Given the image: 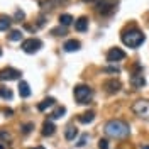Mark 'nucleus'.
<instances>
[{
  "label": "nucleus",
  "mask_w": 149,
  "mask_h": 149,
  "mask_svg": "<svg viewBox=\"0 0 149 149\" xmlns=\"http://www.w3.org/2000/svg\"><path fill=\"white\" fill-rule=\"evenodd\" d=\"M105 134L113 139H124L130 134L129 124H125L124 120H109L105 124Z\"/></svg>",
  "instance_id": "1"
},
{
  "label": "nucleus",
  "mask_w": 149,
  "mask_h": 149,
  "mask_svg": "<svg viewBox=\"0 0 149 149\" xmlns=\"http://www.w3.org/2000/svg\"><path fill=\"white\" fill-rule=\"evenodd\" d=\"M120 39L125 46L136 49V47H139L141 44L146 41V36H144L142 31H139L137 27H129V29H124V31H122Z\"/></svg>",
  "instance_id": "2"
},
{
  "label": "nucleus",
  "mask_w": 149,
  "mask_h": 149,
  "mask_svg": "<svg viewBox=\"0 0 149 149\" xmlns=\"http://www.w3.org/2000/svg\"><path fill=\"white\" fill-rule=\"evenodd\" d=\"M92 97H93V90L88 85H78V86H74V98H76L78 103L86 105L92 100Z\"/></svg>",
  "instance_id": "3"
},
{
  "label": "nucleus",
  "mask_w": 149,
  "mask_h": 149,
  "mask_svg": "<svg viewBox=\"0 0 149 149\" xmlns=\"http://www.w3.org/2000/svg\"><path fill=\"white\" fill-rule=\"evenodd\" d=\"M132 112L141 117V119H144V120H149V100L146 98H141L137 102H134L132 105Z\"/></svg>",
  "instance_id": "4"
},
{
  "label": "nucleus",
  "mask_w": 149,
  "mask_h": 149,
  "mask_svg": "<svg viewBox=\"0 0 149 149\" xmlns=\"http://www.w3.org/2000/svg\"><path fill=\"white\" fill-rule=\"evenodd\" d=\"M117 9V0H98L97 2V12L102 15H110Z\"/></svg>",
  "instance_id": "5"
},
{
  "label": "nucleus",
  "mask_w": 149,
  "mask_h": 149,
  "mask_svg": "<svg viewBox=\"0 0 149 149\" xmlns=\"http://www.w3.org/2000/svg\"><path fill=\"white\" fill-rule=\"evenodd\" d=\"M22 51L24 53H29V54H32V53H37L41 47H42V42L39 41V39H34V37H31V39H26L24 42H22Z\"/></svg>",
  "instance_id": "6"
},
{
  "label": "nucleus",
  "mask_w": 149,
  "mask_h": 149,
  "mask_svg": "<svg viewBox=\"0 0 149 149\" xmlns=\"http://www.w3.org/2000/svg\"><path fill=\"white\" fill-rule=\"evenodd\" d=\"M19 78H20V71L15 68L0 70V81H12V80H19Z\"/></svg>",
  "instance_id": "7"
},
{
  "label": "nucleus",
  "mask_w": 149,
  "mask_h": 149,
  "mask_svg": "<svg viewBox=\"0 0 149 149\" xmlns=\"http://www.w3.org/2000/svg\"><path fill=\"white\" fill-rule=\"evenodd\" d=\"M125 58V53L122 51L120 47H112L110 51L107 53V61L109 63H115V61H122Z\"/></svg>",
  "instance_id": "8"
},
{
  "label": "nucleus",
  "mask_w": 149,
  "mask_h": 149,
  "mask_svg": "<svg viewBox=\"0 0 149 149\" xmlns=\"http://www.w3.org/2000/svg\"><path fill=\"white\" fill-rule=\"evenodd\" d=\"M130 85H132L134 88H142V86L146 85V78H144L142 71L132 73V76H130Z\"/></svg>",
  "instance_id": "9"
},
{
  "label": "nucleus",
  "mask_w": 149,
  "mask_h": 149,
  "mask_svg": "<svg viewBox=\"0 0 149 149\" xmlns=\"http://www.w3.org/2000/svg\"><path fill=\"white\" fill-rule=\"evenodd\" d=\"M120 81L119 80H107L105 83H103V88L107 90L109 93H117L119 90H120Z\"/></svg>",
  "instance_id": "10"
},
{
  "label": "nucleus",
  "mask_w": 149,
  "mask_h": 149,
  "mask_svg": "<svg viewBox=\"0 0 149 149\" xmlns=\"http://www.w3.org/2000/svg\"><path fill=\"white\" fill-rule=\"evenodd\" d=\"M80 41H74V39H70V41H66L65 46H63V49H65L66 53H73V51H78L80 49Z\"/></svg>",
  "instance_id": "11"
},
{
  "label": "nucleus",
  "mask_w": 149,
  "mask_h": 149,
  "mask_svg": "<svg viewBox=\"0 0 149 149\" xmlns=\"http://www.w3.org/2000/svg\"><path fill=\"white\" fill-rule=\"evenodd\" d=\"M54 132H56V127H54V124H53L51 120H46L44 124H42V136L51 137Z\"/></svg>",
  "instance_id": "12"
},
{
  "label": "nucleus",
  "mask_w": 149,
  "mask_h": 149,
  "mask_svg": "<svg viewBox=\"0 0 149 149\" xmlns=\"http://www.w3.org/2000/svg\"><path fill=\"white\" fill-rule=\"evenodd\" d=\"M54 103H56V100L53 98V97H47V98H44V100H42L41 103H37V110H39V112H44L46 109L53 107Z\"/></svg>",
  "instance_id": "13"
},
{
  "label": "nucleus",
  "mask_w": 149,
  "mask_h": 149,
  "mask_svg": "<svg viewBox=\"0 0 149 149\" xmlns=\"http://www.w3.org/2000/svg\"><path fill=\"white\" fill-rule=\"evenodd\" d=\"M74 29L78 32H85L88 29V19L86 17H80L78 20H74Z\"/></svg>",
  "instance_id": "14"
},
{
  "label": "nucleus",
  "mask_w": 149,
  "mask_h": 149,
  "mask_svg": "<svg viewBox=\"0 0 149 149\" xmlns=\"http://www.w3.org/2000/svg\"><path fill=\"white\" fill-rule=\"evenodd\" d=\"M19 95H20L22 98H27L29 95H31V88H29L27 81H20V83H19Z\"/></svg>",
  "instance_id": "15"
},
{
  "label": "nucleus",
  "mask_w": 149,
  "mask_h": 149,
  "mask_svg": "<svg viewBox=\"0 0 149 149\" xmlns=\"http://www.w3.org/2000/svg\"><path fill=\"white\" fill-rule=\"evenodd\" d=\"M76 136H78V129H76V127H73V125H68V127H66V130H65L66 141H73Z\"/></svg>",
  "instance_id": "16"
},
{
  "label": "nucleus",
  "mask_w": 149,
  "mask_h": 149,
  "mask_svg": "<svg viewBox=\"0 0 149 149\" xmlns=\"http://www.w3.org/2000/svg\"><path fill=\"white\" fill-rule=\"evenodd\" d=\"M10 26H12V19L7 15H2L0 17V31H9Z\"/></svg>",
  "instance_id": "17"
},
{
  "label": "nucleus",
  "mask_w": 149,
  "mask_h": 149,
  "mask_svg": "<svg viewBox=\"0 0 149 149\" xmlns=\"http://www.w3.org/2000/svg\"><path fill=\"white\" fill-rule=\"evenodd\" d=\"M93 119H95V113L93 112H85V113H81L78 117V120L81 122V124H90V122H93Z\"/></svg>",
  "instance_id": "18"
},
{
  "label": "nucleus",
  "mask_w": 149,
  "mask_h": 149,
  "mask_svg": "<svg viewBox=\"0 0 149 149\" xmlns=\"http://www.w3.org/2000/svg\"><path fill=\"white\" fill-rule=\"evenodd\" d=\"M65 113H66V109L65 107H58L51 115H49V119H53V120H58V119H61V117H65Z\"/></svg>",
  "instance_id": "19"
},
{
  "label": "nucleus",
  "mask_w": 149,
  "mask_h": 149,
  "mask_svg": "<svg viewBox=\"0 0 149 149\" xmlns=\"http://www.w3.org/2000/svg\"><path fill=\"white\" fill-rule=\"evenodd\" d=\"M71 22H73V17H71V15H70V14H63V15H59V24H61V26H70V24H71Z\"/></svg>",
  "instance_id": "20"
},
{
  "label": "nucleus",
  "mask_w": 149,
  "mask_h": 149,
  "mask_svg": "<svg viewBox=\"0 0 149 149\" xmlns=\"http://www.w3.org/2000/svg\"><path fill=\"white\" fill-rule=\"evenodd\" d=\"M0 97L5 98V100H10V98H12V92H10L7 86H2V85H0Z\"/></svg>",
  "instance_id": "21"
},
{
  "label": "nucleus",
  "mask_w": 149,
  "mask_h": 149,
  "mask_svg": "<svg viewBox=\"0 0 149 149\" xmlns=\"http://www.w3.org/2000/svg\"><path fill=\"white\" fill-rule=\"evenodd\" d=\"M9 39L10 41H20V39H22V32H20V31H12L9 34Z\"/></svg>",
  "instance_id": "22"
},
{
  "label": "nucleus",
  "mask_w": 149,
  "mask_h": 149,
  "mask_svg": "<svg viewBox=\"0 0 149 149\" xmlns=\"http://www.w3.org/2000/svg\"><path fill=\"white\" fill-rule=\"evenodd\" d=\"M0 139L2 141H12V134L10 132H7V130H3V129H0Z\"/></svg>",
  "instance_id": "23"
},
{
  "label": "nucleus",
  "mask_w": 149,
  "mask_h": 149,
  "mask_svg": "<svg viewBox=\"0 0 149 149\" xmlns=\"http://www.w3.org/2000/svg\"><path fill=\"white\" fill-rule=\"evenodd\" d=\"M102 71H103V73H112V74H119V73H120V70H119L117 66H112V68H103Z\"/></svg>",
  "instance_id": "24"
},
{
  "label": "nucleus",
  "mask_w": 149,
  "mask_h": 149,
  "mask_svg": "<svg viewBox=\"0 0 149 149\" xmlns=\"http://www.w3.org/2000/svg\"><path fill=\"white\" fill-rule=\"evenodd\" d=\"M20 129H22V132H24V134H29L31 130L34 129V124H31V122H29V124H24Z\"/></svg>",
  "instance_id": "25"
},
{
  "label": "nucleus",
  "mask_w": 149,
  "mask_h": 149,
  "mask_svg": "<svg viewBox=\"0 0 149 149\" xmlns=\"http://www.w3.org/2000/svg\"><path fill=\"white\" fill-rule=\"evenodd\" d=\"M86 141H88V134H83V136L80 137V141L76 142V146H78V148H83L85 144H86Z\"/></svg>",
  "instance_id": "26"
},
{
  "label": "nucleus",
  "mask_w": 149,
  "mask_h": 149,
  "mask_svg": "<svg viewBox=\"0 0 149 149\" xmlns=\"http://www.w3.org/2000/svg\"><path fill=\"white\" fill-rule=\"evenodd\" d=\"M98 149H109V141L107 139H100L98 141Z\"/></svg>",
  "instance_id": "27"
},
{
  "label": "nucleus",
  "mask_w": 149,
  "mask_h": 149,
  "mask_svg": "<svg viewBox=\"0 0 149 149\" xmlns=\"http://www.w3.org/2000/svg\"><path fill=\"white\" fill-rule=\"evenodd\" d=\"M63 27H65V26H63ZM53 29V34H54V36H65L66 32H65V29Z\"/></svg>",
  "instance_id": "28"
},
{
  "label": "nucleus",
  "mask_w": 149,
  "mask_h": 149,
  "mask_svg": "<svg viewBox=\"0 0 149 149\" xmlns=\"http://www.w3.org/2000/svg\"><path fill=\"white\" fill-rule=\"evenodd\" d=\"M66 0H47V3L49 5H61V3H65Z\"/></svg>",
  "instance_id": "29"
},
{
  "label": "nucleus",
  "mask_w": 149,
  "mask_h": 149,
  "mask_svg": "<svg viewBox=\"0 0 149 149\" xmlns=\"http://www.w3.org/2000/svg\"><path fill=\"white\" fill-rule=\"evenodd\" d=\"M24 17H26V14H24L22 10H17V12H15V19H19V20H22Z\"/></svg>",
  "instance_id": "30"
},
{
  "label": "nucleus",
  "mask_w": 149,
  "mask_h": 149,
  "mask_svg": "<svg viewBox=\"0 0 149 149\" xmlns=\"http://www.w3.org/2000/svg\"><path fill=\"white\" fill-rule=\"evenodd\" d=\"M3 113H5L7 117H10V115L14 113V110H10V109H3Z\"/></svg>",
  "instance_id": "31"
},
{
  "label": "nucleus",
  "mask_w": 149,
  "mask_h": 149,
  "mask_svg": "<svg viewBox=\"0 0 149 149\" xmlns=\"http://www.w3.org/2000/svg\"><path fill=\"white\" fill-rule=\"evenodd\" d=\"M83 2H86V3H92V2H97V0H83Z\"/></svg>",
  "instance_id": "32"
},
{
  "label": "nucleus",
  "mask_w": 149,
  "mask_h": 149,
  "mask_svg": "<svg viewBox=\"0 0 149 149\" xmlns=\"http://www.w3.org/2000/svg\"><path fill=\"white\" fill-rule=\"evenodd\" d=\"M31 149H46V148H42V146H37V148H31Z\"/></svg>",
  "instance_id": "33"
},
{
  "label": "nucleus",
  "mask_w": 149,
  "mask_h": 149,
  "mask_svg": "<svg viewBox=\"0 0 149 149\" xmlns=\"http://www.w3.org/2000/svg\"><path fill=\"white\" fill-rule=\"evenodd\" d=\"M141 149H149V146H144V148H141Z\"/></svg>",
  "instance_id": "34"
},
{
  "label": "nucleus",
  "mask_w": 149,
  "mask_h": 149,
  "mask_svg": "<svg viewBox=\"0 0 149 149\" xmlns=\"http://www.w3.org/2000/svg\"><path fill=\"white\" fill-rule=\"evenodd\" d=\"M0 149H3V146H2V144H0Z\"/></svg>",
  "instance_id": "35"
},
{
  "label": "nucleus",
  "mask_w": 149,
  "mask_h": 149,
  "mask_svg": "<svg viewBox=\"0 0 149 149\" xmlns=\"http://www.w3.org/2000/svg\"><path fill=\"white\" fill-rule=\"evenodd\" d=\"M0 54H2V51H0Z\"/></svg>",
  "instance_id": "36"
}]
</instances>
